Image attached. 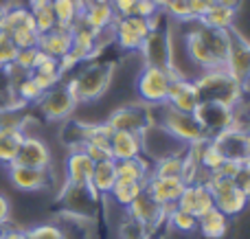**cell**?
<instances>
[{
	"label": "cell",
	"instance_id": "1",
	"mask_svg": "<svg viewBox=\"0 0 250 239\" xmlns=\"http://www.w3.org/2000/svg\"><path fill=\"white\" fill-rule=\"evenodd\" d=\"M114 70H117V61L114 60H97L83 61L77 68V73H73L70 77L62 79L68 86V90L73 92V97L77 99L79 105L95 103V101L104 99L108 95L110 86L114 79Z\"/></svg>",
	"mask_w": 250,
	"mask_h": 239
},
{
	"label": "cell",
	"instance_id": "2",
	"mask_svg": "<svg viewBox=\"0 0 250 239\" xmlns=\"http://www.w3.org/2000/svg\"><path fill=\"white\" fill-rule=\"evenodd\" d=\"M193 86L200 95V101H213L235 108L239 101H244V83L237 81L226 68L202 70L193 79Z\"/></svg>",
	"mask_w": 250,
	"mask_h": 239
},
{
	"label": "cell",
	"instance_id": "3",
	"mask_svg": "<svg viewBox=\"0 0 250 239\" xmlns=\"http://www.w3.org/2000/svg\"><path fill=\"white\" fill-rule=\"evenodd\" d=\"M171 79V70H163L156 66H141V70L134 77V95L145 105H165Z\"/></svg>",
	"mask_w": 250,
	"mask_h": 239
},
{
	"label": "cell",
	"instance_id": "4",
	"mask_svg": "<svg viewBox=\"0 0 250 239\" xmlns=\"http://www.w3.org/2000/svg\"><path fill=\"white\" fill-rule=\"evenodd\" d=\"M138 57H141L143 66H156V68L169 70L173 60V31L169 22L165 26L151 29L145 35L141 48H138Z\"/></svg>",
	"mask_w": 250,
	"mask_h": 239
},
{
	"label": "cell",
	"instance_id": "5",
	"mask_svg": "<svg viewBox=\"0 0 250 239\" xmlns=\"http://www.w3.org/2000/svg\"><path fill=\"white\" fill-rule=\"evenodd\" d=\"M208 187V191L213 193V202H215V209L222 211L226 218H237L246 211L248 206V198L244 196V191L239 189L237 180L224 178L220 174H211L204 182Z\"/></svg>",
	"mask_w": 250,
	"mask_h": 239
},
{
	"label": "cell",
	"instance_id": "6",
	"mask_svg": "<svg viewBox=\"0 0 250 239\" xmlns=\"http://www.w3.org/2000/svg\"><path fill=\"white\" fill-rule=\"evenodd\" d=\"M104 121L114 132H136V134H141L147 125L154 123V119H151V105H145L138 99H134V101H125V103L114 105L105 114Z\"/></svg>",
	"mask_w": 250,
	"mask_h": 239
},
{
	"label": "cell",
	"instance_id": "7",
	"mask_svg": "<svg viewBox=\"0 0 250 239\" xmlns=\"http://www.w3.org/2000/svg\"><path fill=\"white\" fill-rule=\"evenodd\" d=\"M77 105L79 103H77V99L73 97V92H70L68 86L62 81V83H57L55 88H51V90L44 92L42 99L35 103V108H38L42 121L64 123V121H68V119L75 117Z\"/></svg>",
	"mask_w": 250,
	"mask_h": 239
},
{
	"label": "cell",
	"instance_id": "8",
	"mask_svg": "<svg viewBox=\"0 0 250 239\" xmlns=\"http://www.w3.org/2000/svg\"><path fill=\"white\" fill-rule=\"evenodd\" d=\"M143 139V156L149 158V162L154 165L156 160L167 156H178V154L187 152V145H182L180 140H176L163 125L154 123V125H147L141 132Z\"/></svg>",
	"mask_w": 250,
	"mask_h": 239
},
{
	"label": "cell",
	"instance_id": "9",
	"mask_svg": "<svg viewBox=\"0 0 250 239\" xmlns=\"http://www.w3.org/2000/svg\"><path fill=\"white\" fill-rule=\"evenodd\" d=\"M60 202H62V206H64V215H70V218H77V219H82V222H88V219L95 218L101 198L97 196L90 187H75V184L66 182L60 193Z\"/></svg>",
	"mask_w": 250,
	"mask_h": 239
},
{
	"label": "cell",
	"instance_id": "10",
	"mask_svg": "<svg viewBox=\"0 0 250 239\" xmlns=\"http://www.w3.org/2000/svg\"><path fill=\"white\" fill-rule=\"evenodd\" d=\"M149 20L145 18H136V16H127V18H117L112 24V38H114V46L121 53H138L145 35L149 33Z\"/></svg>",
	"mask_w": 250,
	"mask_h": 239
},
{
	"label": "cell",
	"instance_id": "11",
	"mask_svg": "<svg viewBox=\"0 0 250 239\" xmlns=\"http://www.w3.org/2000/svg\"><path fill=\"white\" fill-rule=\"evenodd\" d=\"M193 119L200 123V127L204 130V134L208 139L217 136L220 132L229 130L235 121L233 108L222 103H213V101H200L198 108L193 110Z\"/></svg>",
	"mask_w": 250,
	"mask_h": 239
},
{
	"label": "cell",
	"instance_id": "12",
	"mask_svg": "<svg viewBox=\"0 0 250 239\" xmlns=\"http://www.w3.org/2000/svg\"><path fill=\"white\" fill-rule=\"evenodd\" d=\"M9 182L13 184V189L22 193H38L51 187L53 182V171L51 169H35V167H24V165H11L7 167Z\"/></svg>",
	"mask_w": 250,
	"mask_h": 239
},
{
	"label": "cell",
	"instance_id": "13",
	"mask_svg": "<svg viewBox=\"0 0 250 239\" xmlns=\"http://www.w3.org/2000/svg\"><path fill=\"white\" fill-rule=\"evenodd\" d=\"M224 68L242 83L250 77V40L244 38L237 29L230 31V48Z\"/></svg>",
	"mask_w": 250,
	"mask_h": 239
},
{
	"label": "cell",
	"instance_id": "14",
	"mask_svg": "<svg viewBox=\"0 0 250 239\" xmlns=\"http://www.w3.org/2000/svg\"><path fill=\"white\" fill-rule=\"evenodd\" d=\"M16 165L35 167V169H51L53 154L48 143L44 139H40V136H24L20 143V149H18Z\"/></svg>",
	"mask_w": 250,
	"mask_h": 239
},
{
	"label": "cell",
	"instance_id": "15",
	"mask_svg": "<svg viewBox=\"0 0 250 239\" xmlns=\"http://www.w3.org/2000/svg\"><path fill=\"white\" fill-rule=\"evenodd\" d=\"M176 206L180 211H187V213L195 215V218H202L204 213L215 209V202H213V193L208 191L207 184L195 182V184H185Z\"/></svg>",
	"mask_w": 250,
	"mask_h": 239
},
{
	"label": "cell",
	"instance_id": "16",
	"mask_svg": "<svg viewBox=\"0 0 250 239\" xmlns=\"http://www.w3.org/2000/svg\"><path fill=\"white\" fill-rule=\"evenodd\" d=\"M198 103H200V95H198V90H195L193 81L173 77L171 86H169V95H167L169 108L178 110V112H185V114H193Z\"/></svg>",
	"mask_w": 250,
	"mask_h": 239
},
{
	"label": "cell",
	"instance_id": "17",
	"mask_svg": "<svg viewBox=\"0 0 250 239\" xmlns=\"http://www.w3.org/2000/svg\"><path fill=\"white\" fill-rule=\"evenodd\" d=\"M70 38H73V48H70V53H75L82 61L97 60V57H101V53H104L99 48V42H97V33L90 26L83 24L82 18H79V20L75 22V26L70 29Z\"/></svg>",
	"mask_w": 250,
	"mask_h": 239
},
{
	"label": "cell",
	"instance_id": "18",
	"mask_svg": "<svg viewBox=\"0 0 250 239\" xmlns=\"http://www.w3.org/2000/svg\"><path fill=\"white\" fill-rule=\"evenodd\" d=\"M185 182L180 178H158V176H149L145 182V193L160 206L176 204L180 198Z\"/></svg>",
	"mask_w": 250,
	"mask_h": 239
},
{
	"label": "cell",
	"instance_id": "19",
	"mask_svg": "<svg viewBox=\"0 0 250 239\" xmlns=\"http://www.w3.org/2000/svg\"><path fill=\"white\" fill-rule=\"evenodd\" d=\"M66 182L75 187H90V178L95 171V162L82 152V149H70L66 156Z\"/></svg>",
	"mask_w": 250,
	"mask_h": 239
},
{
	"label": "cell",
	"instance_id": "20",
	"mask_svg": "<svg viewBox=\"0 0 250 239\" xmlns=\"http://www.w3.org/2000/svg\"><path fill=\"white\" fill-rule=\"evenodd\" d=\"M213 145L220 149V154L224 158H230V160H244L248 156L246 152V143H244V130L230 125L229 130L220 132L217 136H213Z\"/></svg>",
	"mask_w": 250,
	"mask_h": 239
},
{
	"label": "cell",
	"instance_id": "21",
	"mask_svg": "<svg viewBox=\"0 0 250 239\" xmlns=\"http://www.w3.org/2000/svg\"><path fill=\"white\" fill-rule=\"evenodd\" d=\"M110 154L114 160H132L143 156V139L136 132H114L110 139Z\"/></svg>",
	"mask_w": 250,
	"mask_h": 239
},
{
	"label": "cell",
	"instance_id": "22",
	"mask_svg": "<svg viewBox=\"0 0 250 239\" xmlns=\"http://www.w3.org/2000/svg\"><path fill=\"white\" fill-rule=\"evenodd\" d=\"M119 176H117V160L110 158V160H101L95 165V171H92L90 178V189L97 193L99 198H108L110 191L114 189Z\"/></svg>",
	"mask_w": 250,
	"mask_h": 239
},
{
	"label": "cell",
	"instance_id": "23",
	"mask_svg": "<svg viewBox=\"0 0 250 239\" xmlns=\"http://www.w3.org/2000/svg\"><path fill=\"white\" fill-rule=\"evenodd\" d=\"M38 48L42 53H46V55L60 60V57H64L66 53H70V48H73V38H70V31L57 29V26H55V29L48 31V33H42V35H40Z\"/></svg>",
	"mask_w": 250,
	"mask_h": 239
},
{
	"label": "cell",
	"instance_id": "24",
	"mask_svg": "<svg viewBox=\"0 0 250 239\" xmlns=\"http://www.w3.org/2000/svg\"><path fill=\"white\" fill-rule=\"evenodd\" d=\"M82 20L86 26H90L95 33H101V31H110L117 20V13L112 11L110 4H97L90 2L82 13Z\"/></svg>",
	"mask_w": 250,
	"mask_h": 239
},
{
	"label": "cell",
	"instance_id": "25",
	"mask_svg": "<svg viewBox=\"0 0 250 239\" xmlns=\"http://www.w3.org/2000/svg\"><path fill=\"white\" fill-rule=\"evenodd\" d=\"M229 226H230V218H226L217 209H211L202 218H198V233L204 239H224L226 233H229Z\"/></svg>",
	"mask_w": 250,
	"mask_h": 239
},
{
	"label": "cell",
	"instance_id": "26",
	"mask_svg": "<svg viewBox=\"0 0 250 239\" xmlns=\"http://www.w3.org/2000/svg\"><path fill=\"white\" fill-rule=\"evenodd\" d=\"M117 176L123 182H147L151 176V162L145 156L132 158V160H117Z\"/></svg>",
	"mask_w": 250,
	"mask_h": 239
},
{
	"label": "cell",
	"instance_id": "27",
	"mask_svg": "<svg viewBox=\"0 0 250 239\" xmlns=\"http://www.w3.org/2000/svg\"><path fill=\"white\" fill-rule=\"evenodd\" d=\"M237 16H239L237 11L226 9V7H222V4L215 2L202 16L200 24L208 26V29H215V31H230V29H235V26H237Z\"/></svg>",
	"mask_w": 250,
	"mask_h": 239
},
{
	"label": "cell",
	"instance_id": "28",
	"mask_svg": "<svg viewBox=\"0 0 250 239\" xmlns=\"http://www.w3.org/2000/svg\"><path fill=\"white\" fill-rule=\"evenodd\" d=\"M24 26H35L29 7H24V4H11V7L4 9L2 20H0V31L2 33L11 35L13 31L24 29Z\"/></svg>",
	"mask_w": 250,
	"mask_h": 239
},
{
	"label": "cell",
	"instance_id": "29",
	"mask_svg": "<svg viewBox=\"0 0 250 239\" xmlns=\"http://www.w3.org/2000/svg\"><path fill=\"white\" fill-rule=\"evenodd\" d=\"M51 9L55 13L57 29L70 31L75 22L82 18V4L79 0H51Z\"/></svg>",
	"mask_w": 250,
	"mask_h": 239
},
{
	"label": "cell",
	"instance_id": "30",
	"mask_svg": "<svg viewBox=\"0 0 250 239\" xmlns=\"http://www.w3.org/2000/svg\"><path fill=\"white\" fill-rule=\"evenodd\" d=\"M24 139V132L16 130V127H0V165L9 167L16 162L18 149Z\"/></svg>",
	"mask_w": 250,
	"mask_h": 239
},
{
	"label": "cell",
	"instance_id": "31",
	"mask_svg": "<svg viewBox=\"0 0 250 239\" xmlns=\"http://www.w3.org/2000/svg\"><path fill=\"white\" fill-rule=\"evenodd\" d=\"M165 213H167V226L176 233L182 235H191V233H198V218L187 211H180L176 204H167L165 206Z\"/></svg>",
	"mask_w": 250,
	"mask_h": 239
},
{
	"label": "cell",
	"instance_id": "32",
	"mask_svg": "<svg viewBox=\"0 0 250 239\" xmlns=\"http://www.w3.org/2000/svg\"><path fill=\"white\" fill-rule=\"evenodd\" d=\"M143 191H145V184H143V182H123V180H117V184H114V189L110 191L108 198L117 206L127 209V206L132 204V202L136 200Z\"/></svg>",
	"mask_w": 250,
	"mask_h": 239
},
{
	"label": "cell",
	"instance_id": "33",
	"mask_svg": "<svg viewBox=\"0 0 250 239\" xmlns=\"http://www.w3.org/2000/svg\"><path fill=\"white\" fill-rule=\"evenodd\" d=\"M185 154H178V156H167L160 158L151 165V176H158V178H180L182 180V171H185Z\"/></svg>",
	"mask_w": 250,
	"mask_h": 239
},
{
	"label": "cell",
	"instance_id": "34",
	"mask_svg": "<svg viewBox=\"0 0 250 239\" xmlns=\"http://www.w3.org/2000/svg\"><path fill=\"white\" fill-rule=\"evenodd\" d=\"M42 95H44V92L40 90L38 86H35V81L31 79V75H26V77L22 79V81L18 83L16 88H13V97H16V99H20L22 103L26 105V108L38 103V101L42 99Z\"/></svg>",
	"mask_w": 250,
	"mask_h": 239
},
{
	"label": "cell",
	"instance_id": "35",
	"mask_svg": "<svg viewBox=\"0 0 250 239\" xmlns=\"http://www.w3.org/2000/svg\"><path fill=\"white\" fill-rule=\"evenodd\" d=\"M26 231V239H64V231L60 224L53 222H44V224H35Z\"/></svg>",
	"mask_w": 250,
	"mask_h": 239
},
{
	"label": "cell",
	"instance_id": "36",
	"mask_svg": "<svg viewBox=\"0 0 250 239\" xmlns=\"http://www.w3.org/2000/svg\"><path fill=\"white\" fill-rule=\"evenodd\" d=\"M163 13L176 24H187L191 22V13H189V2L187 0H169L167 7L163 9Z\"/></svg>",
	"mask_w": 250,
	"mask_h": 239
},
{
	"label": "cell",
	"instance_id": "37",
	"mask_svg": "<svg viewBox=\"0 0 250 239\" xmlns=\"http://www.w3.org/2000/svg\"><path fill=\"white\" fill-rule=\"evenodd\" d=\"M119 239H151V235L147 231V226H143L141 222L125 215L123 224L119 226Z\"/></svg>",
	"mask_w": 250,
	"mask_h": 239
},
{
	"label": "cell",
	"instance_id": "38",
	"mask_svg": "<svg viewBox=\"0 0 250 239\" xmlns=\"http://www.w3.org/2000/svg\"><path fill=\"white\" fill-rule=\"evenodd\" d=\"M11 40H13V44H16L18 51H22V48H38L40 33H38L35 26H24V29L13 31Z\"/></svg>",
	"mask_w": 250,
	"mask_h": 239
},
{
	"label": "cell",
	"instance_id": "39",
	"mask_svg": "<svg viewBox=\"0 0 250 239\" xmlns=\"http://www.w3.org/2000/svg\"><path fill=\"white\" fill-rule=\"evenodd\" d=\"M16 55H18V48H16V44H13L11 35L0 31V70H2L4 66L13 64V61H16Z\"/></svg>",
	"mask_w": 250,
	"mask_h": 239
},
{
	"label": "cell",
	"instance_id": "40",
	"mask_svg": "<svg viewBox=\"0 0 250 239\" xmlns=\"http://www.w3.org/2000/svg\"><path fill=\"white\" fill-rule=\"evenodd\" d=\"M77 149H82L83 154H86L88 158H90L92 162H101V160H110L112 158V154H110V147H104V145H92V143H83L82 147H77Z\"/></svg>",
	"mask_w": 250,
	"mask_h": 239
},
{
	"label": "cell",
	"instance_id": "41",
	"mask_svg": "<svg viewBox=\"0 0 250 239\" xmlns=\"http://www.w3.org/2000/svg\"><path fill=\"white\" fill-rule=\"evenodd\" d=\"M60 75H62V79H66V77H70L73 73H77V68L83 64L82 60H79L75 53H66L64 57H60Z\"/></svg>",
	"mask_w": 250,
	"mask_h": 239
},
{
	"label": "cell",
	"instance_id": "42",
	"mask_svg": "<svg viewBox=\"0 0 250 239\" xmlns=\"http://www.w3.org/2000/svg\"><path fill=\"white\" fill-rule=\"evenodd\" d=\"M35 57H38V48H22V51H18L13 64H16L18 68H22L24 73H31L35 66Z\"/></svg>",
	"mask_w": 250,
	"mask_h": 239
},
{
	"label": "cell",
	"instance_id": "43",
	"mask_svg": "<svg viewBox=\"0 0 250 239\" xmlns=\"http://www.w3.org/2000/svg\"><path fill=\"white\" fill-rule=\"evenodd\" d=\"M189 2V13H191V22H200L202 16L208 9L215 4V0H187Z\"/></svg>",
	"mask_w": 250,
	"mask_h": 239
},
{
	"label": "cell",
	"instance_id": "44",
	"mask_svg": "<svg viewBox=\"0 0 250 239\" xmlns=\"http://www.w3.org/2000/svg\"><path fill=\"white\" fill-rule=\"evenodd\" d=\"M242 171H244L242 160H230V158H226V160H224V165L220 167V171H217V174H220V176H224V178L237 180L239 176H242Z\"/></svg>",
	"mask_w": 250,
	"mask_h": 239
},
{
	"label": "cell",
	"instance_id": "45",
	"mask_svg": "<svg viewBox=\"0 0 250 239\" xmlns=\"http://www.w3.org/2000/svg\"><path fill=\"white\" fill-rule=\"evenodd\" d=\"M31 79H33L35 86H38L42 92L51 90V88H55L57 83H62V77H57V75H40V73H31Z\"/></svg>",
	"mask_w": 250,
	"mask_h": 239
},
{
	"label": "cell",
	"instance_id": "46",
	"mask_svg": "<svg viewBox=\"0 0 250 239\" xmlns=\"http://www.w3.org/2000/svg\"><path fill=\"white\" fill-rule=\"evenodd\" d=\"M160 9L156 7L154 2H149V0H138L136 4H134V11H132V16H136V18H145V20H149L151 16H156Z\"/></svg>",
	"mask_w": 250,
	"mask_h": 239
},
{
	"label": "cell",
	"instance_id": "47",
	"mask_svg": "<svg viewBox=\"0 0 250 239\" xmlns=\"http://www.w3.org/2000/svg\"><path fill=\"white\" fill-rule=\"evenodd\" d=\"M136 2L138 0H110V7L117 13V18H127V16H132Z\"/></svg>",
	"mask_w": 250,
	"mask_h": 239
},
{
	"label": "cell",
	"instance_id": "48",
	"mask_svg": "<svg viewBox=\"0 0 250 239\" xmlns=\"http://www.w3.org/2000/svg\"><path fill=\"white\" fill-rule=\"evenodd\" d=\"M0 239H26V231H24V228L13 226V224L9 222L7 228H4V233L0 235Z\"/></svg>",
	"mask_w": 250,
	"mask_h": 239
},
{
	"label": "cell",
	"instance_id": "49",
	"mask_svg": "<svg viewBox=\"0 0 250 239\" xmlns=\"http://www.w3.org/2000/svg\"><path fill=\"white\" fill-rule=\"evenodd\" d=\"M9 218H11V202L4 193H0V224L9 222Z\"/></svg>",
	"mask_w": 250,
	"mask_h": 239
},
{
	"label": "cell",
	"instance_id": "50",
	"mask_svg": "<svg viewBox=\"0 0 250 239\" xmlns=\"http://www.w3.org/2000/svg\"><path fill=\"white\" fill-rule=\"evenodd\" d=\"M237 184H239V189L244 191V196L250 200V174L248 171H242V176L237 178Z\"/></svg>",
	"mask_w": 250,
	"mask_h": 239
},
{
	"label": "cell",
	"instance_id": "51",
	"mask_svg": "<svg viewBox=\"0 0 250 239\" xmlns=\"http://www.w3.org/2000/svg\"><path fill=\"white\" fill-rule=\"evenodd\" d=\"M217 4H222V7H226V9H233V11H242V4H244V0H215Z\"/></svg>",
	"mask_w": 250,
	"mask_h": 239
},
{
	"label": "cell",
	"instance_id": "52",
	"mask_svg": "<svg viewBox=\"0 0 250 239\" xmlns=\"http://www.w3.org/2000/svg\"><path fill=\"white\" fill-rule=\"evenodd\" d=\"M244 143H246V152L250 154V127L244 130Z\"/></svg>",
	"mask_w": 250,
	"mask_h": 239
},
{
	"label": "cell",
	"instance_id": "53",
	"mask_svg": "<svg viewBox=\"0 0 250 239\" xmlns=\"http://www.w3.org/2000/svg\"><path fill=\"white\" fill-rule=\"evenodd\" d=\"M149 2H154V4H156V7H158V9H160V11H163V9H165V7H167V2H169V0H149Z\"/></svg>",
	"mask_w": 250,
	"mask_h": 239
},
{
	"label": "cell",
	"instance_id": "54",
	"mask_svg": "<svg viewBox=\"0 0 250 239\" xmlns=\"http://www.w3.org/2000/svg\"><path fill=\"white\" fill-rule=\"evenodd\" d=\"M242 165H244V171H248V174H250V154L242 160Z\"/></svg>",
	"mask_w": 250,
	"mask_h": 239
},
{
	"label": "cell",
	"instance_id": "55",
	"mask_svg": "<svg viewBox=\"0 0 250 239\" xmlns=\"http://www.w3.org/2000/svg\"><path fill=\"white\" fill-rule=\"evenodd\" d=\"M4 108H7V99H4V97H0V112H2Z\"/></svg>",
	"mask_w": 250,
	"mask_h": 239
},
{
	"label": "cell",
	"instance_id": "56",
	"mask_svg": "<svg viewBox=\"0 0 250 239\" xmlns=\"http://www.w3.org/2000/svg\"><path fill=\"white\" fill-rule=\"evenodd\" d=\"M0 7H2V9L11 7V0H0Z\"/></svg>",
	"mask_w": 250,
	"mask_h": 239
},
{
	"label": "cell",
	"instance_id": "57",
	"mask_svg": "<svg viewBox=\"0 0 250 239\" xmlns=\"http://www.w3.org/2000/svg\"><path fill=\"white\" fill-rule=\"evenodd\" d=\"M90 2H97V4H110V0H90Z\"/></svg>",
	"mask_w": 250,
	"mask_h": 239
},
{
	"label": "cell",
	"instance_id": "58",
	"mask_svg": "<svg viewBox=\"0 0 250 239\" xmlns=\"http://www.w3.org/2000/svg\"><path fill=\"white\" fill-rule=\"evenodd\" d=\"M2 13H4V9H2V7H0V20H2Z\"/></svg>",
	"mask_w": 250,
	"mask_h": 239
},
{
	"label": "cell",
	"instance_id": "59",
	"mask_svg": "<svg viewBox=\"0 0 250 239\" xmlns=\"http://www.w3.org/2000/svg\"><path fill=\"white\" fill-rule=\"evenodd\" d=\"M0 127H2V125H0Z\"/></svg>",
	"mask_w": 250,
	"mask_h": 239
}]
</instances>
